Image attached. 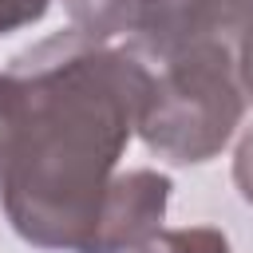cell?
<instances>
[{
	"instance_id": "obj_8",
	"label": "cell",
	"mask_w": 253,
	"mask_h": 253,
	"mask_svg": "<svg viewBox=\"0 0 253 253\" xmlns=\"http://www.w3.org/2000/svg\"><path fill=\"white\" fill-rule=\"evenodd\" d=\"M51 0H0V36L8 32H20L36 20H43Z\"/></svg>"
},
{
	"instance_id": "obj_10",
	"label": "cell",
	"mask_w": 253,
	"mask_h": 253,
	"mask_svg": "<svg viewBox=\"0 0 253 253\" xmlns=\"http://www.w3.org/2000/svg\"><path fill=\"white\" fill-rule=\"evenodd\" d=\"M233 59H237V79H241V91H245V99H253V28L237 40Z\"/></svg>"
},
{
	"instance_id": "obj_1",
	"label": "cell",
	"mask_w": 253,
	"mask_h": 253,
	"mask_svg": "<svg viewBox=\"0 0 253 253\" xmlns=\"http://www.w3.org/2000/svg\"><path fill=\"white\" fill-rule=\"evenodd\" d=\"M12 71L20 79V123L0 170L4 213L40 249L91 253L154 71L79 32L43 40Z\"/></svg>"
},
{
	"instance_id": "obj_2",
	"label": "cell",
	"mask_w": 253,
	"mask_h": 253,
	"mask_svg": "<svg viewBox=\"0 0 253 253\" xmlns=\"http://www.w3.org/2000/svg\"><path fill=\"white\" fill-rule=\"evenodd\" d=\"M154 91L146 99L138 134L142 142L178 162H210L241 126L245 91L229 43H194L170 59H158Z\"/></svg>"
},
{
	"instance_id": "obj_3",
	"label": "cell",
	"mask_w": 253,
	"mask_h": 253,
	"mask_svg": "<svg viewBox=\"0 0 253 253\" xmlns=\"http://www.w3.org/2000/svg\"><path fill=\"white\" fill-rule=\"evenodd\" d=\"M253 28V0H138L134 40L154 55L170 59L194 43H229Z\"/></svg>"
},
{
	"instance_id": "obj_4",
	"label": "cell",
	"mask_w": 253,
	"mask_h": 253,
	"mask_svg": "<svg viewBox=\"0 0 253 253\" xmlns=\"http://www.w3.org/2000/svg\"><path fill=\"white\" fill-rule=\"evenodd\" d=\"M170 206V178L138 166L115 178L107 206L99 213V229L91 241V253H142L166 221Z\"/></svg>"
},
{
	"instance_id": "obj_5",
	"label": "cell",
	"mask_w": 253,
	"mask_h": 253,
	"mask_svg": "<svg viewBox=\"0 0 253 253\" xmlns=\"http://www.w3.org/2000/svg\"><path fill=\"white\" fill-rule=\"evenodd\" d=\"M71 16V32L107 43L115 36H134L138 28V0H63Z\"/></svg>"
},
{
	"instance_id": "obj_9",
	"label": "cell",
	"mask_w": 253,
	"mask_h": 253,
	"mask_svg": "<svg viewBox=\"0 0 253 253\" xmlns=\"http://www.w3.org/2000/svg\"><path fill=\"white\" fill-rule=\"evenodd\" d=\"M233 186H237V194L253 206V126L241 134V142H237V154H233Z\"/></svg>"
},
{
	"instance_id": "obj_7",
	"label": "cell",
	"mask_w": 253,
	"mask_h": 253,
	"mask_svg": "<svg viewBox=\"0 0 253 253\" xmlns=\"http://www.w3.org/2000/svg\"><path fill=\"white\" fill-rule=\"evenodd\" d=\"M16 123H20V79H16V71H0V170L8 162Z\"/></svg>"
},
{
	"instance_id": "obj_6",
	"label": "cell",
	"mask_w": 253,
	"mask_h": 253,
	"mask_svg": "<svg viewBox=\"0 0 253 253\" xmlns=\"http://www.w3.org/2000/svg\"><path fill=\"white\" fill-rule=\"evenodd\" d=\"M142 253H233L229 237L213 225H186V229H162Z\"/></svg>"
}]
</instances>
